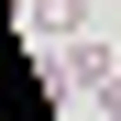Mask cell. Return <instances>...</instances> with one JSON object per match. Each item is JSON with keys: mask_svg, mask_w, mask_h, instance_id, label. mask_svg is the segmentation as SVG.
I'll use <instances>...</instances> for the list:
<instances>
[{"mask_svg": "<svg viewBox=\"0 0 121 121\" xmlns=\"http://www.w3.org/2000/svg\"><path fill=\"white\" fill-rule=\"evenodd\" d=\"M88 11H110V0H88Z\"/></svg>", "mask_w": 121, "mask_h": 121, "instance_id": "obj_3", "label": "cell"}, {"mask_svg": "<svg viewBox=\"0 0 121 121\" xmlns=\"http://www.w3.org/2000/svg\"><path fill=\"white\" fill-rule=\"evenodd\" d=\"M77 11H88V0H22V33H33V44H66Z\"/></svg>", "mask_w": 121, "mask_h": 121, "instance_id": "obj_2", "label": "cell"}, {"mask_svg": "<svg viewBox=\"0 0 121 121\" xmlns=\"http://www.w3.org/2000/svg\"><path fill=\"white\" fill-rule=\"evenodd\" d=\"M44 77H55V88H66V99H88V88H110L121 66H110V44H99V33H88V44H55V66H44Z\"/></svg>", "mask_w": 121, "mask_h": 121, "instance_id": "obj_1", "label": "cell"}]
</instances>
